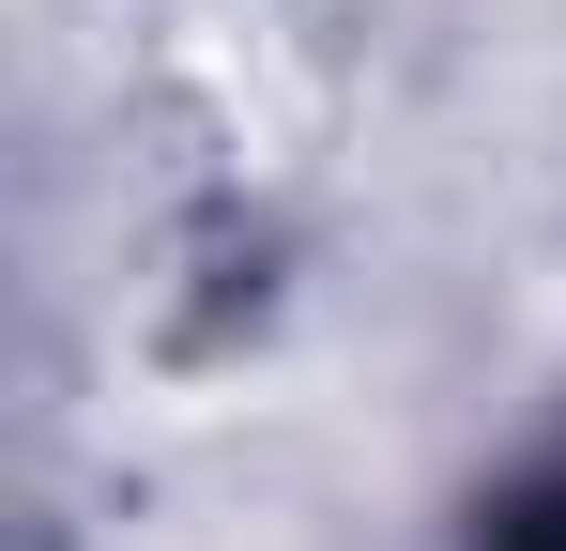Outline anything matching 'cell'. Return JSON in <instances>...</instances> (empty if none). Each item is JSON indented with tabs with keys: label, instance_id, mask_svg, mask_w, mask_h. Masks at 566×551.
I'll list each match as a JSON object with an SVG mask.
<instances>
[{
	"label": "cell",
	"instance_id": "6da1fadb",
	"mask_svg": "<svg viewBox=\"0 0 566 551\" xmlns=\"http://www.w3.org/2000/svg\"><path fill=\"white\" fill-rule=\"evenodd\" d=\"M490 551H566V490H521V506L490 521Z\"/></svg>",
	"mask_w": 566,
	"mask_h": 551
}]
</instances>
